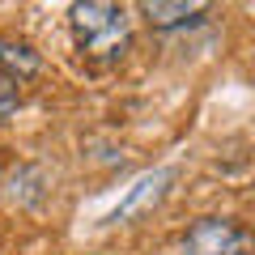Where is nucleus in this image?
Returning a JSON list of instances; mask_svg holds the SVG:
<instances>
[{
    "label": "nucleus",
    "mask_w": 255,
    "mask_h": 255,
    "mask_svg": "<svg viewBox=\"0 0 255 255\" xmlns=\"http://www.w3.org/2000/svg\"><path fill=\"white\" fill-rule=\"evenodd\" d=\"M0 68L13 73L17 81H30L38 73V51L30 43H17V38H0Z\"/></svg>",
    "instance_id": "4"
},
{
    "label": "nucleus",
    "mask_w": 255,
    "mask_h": 255,
    "mask_svg": "<svg viewBox=\"0 0 255 255\" xmlns=\"http://www.w3.org/2000/svg\"><path fill=\"white\" fill-rule=\"evenodd\" d=\"M162 183H170V174H166V170H157V174H149V179H140L136 187L128 191V200L119 204L115 213H111V221H128V217H132V213L140 209V204L149 200V196H153V200H157V196H162Z\"/></svg>",
    "instance_id": "5"
},
{
    "label": "nucleus",
    "mask_w": 255,
    "mask_h": 255,
    "mask_svg": "<svg viewBox=\"0 0 255 255\" xmlns=\"http://www.w3.org/2000/svg\"><path fill=\"white\" fill-rule=\"evenodd\" d=\"M17 102H21V81H17L13 73H4V68H0V124L17 111Z\"/></svg>",
    "instance_id": "6"
},
{
    "label": "nucleus",
    "mask_w": 255,
    "mask_h": 255,
    "mask_svg": "<svg viewBox=\"0 0 255 255\" xmlns=\"http://www.w3.org/2000/svg\"><path fill=\"white\" fill-rule=\"evenodd\" d=\"M68 26L73 38L81 47V55L98 68L119 64L132 47V21H128L124 4H111V0H81L68 9Z\"/></svg>",
    "instance_id": "1"
},
{
    "label": "nucleus",
    "mask_w": 255,
    "mask_h": 255,
    "mask_svg": "<svg viewBox=\"0 0 255 255\" xmlns=\"http://www.w3.org/2000/svg\"><path fill=\"white\" fill-rule=\"evenodd\" d=\"M140 13H145V21L153 30H179V26H196V21L209 13V4H187V0H145L140 4Z\"/></svg>",
    "instance_id": "3"
},
{
    "label": "nucleus",
    "mask_w": 255,
    "mask_h": 255,
    "mask_svg": "<svg viewBox=\"0 0 255 255\" xmlns=\"http://www.w3.org/2000/svg\"><path fill=\"white\" fill-rule=\"evenodd\" d=\"M183 251L187 255H247L251 234L243 226H234L230 217H200L183 234Z\"/></svg>",
    "instance_id": "2"
}]
</instances>
